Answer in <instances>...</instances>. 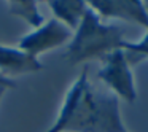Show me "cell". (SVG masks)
<instances>
[{"mask_svg":"<svg viewBox=\"0 0 148 132\" xmlns=\"http://www.w3.org/2000/svg\"><path fill=\"white\" fill-rule=\"evenodd\" d=\"M119 99L91 84L88 68L72 83L54 124L46 132H124Z\"/></svg>","mask_w":148,"mask_h":132,"instance_id":"6da1fadb","label":"cell"},{"mask_svg":"<svg viewBox=\"0 0 148 132\" xmlns=\"http://www.w3.org/2000/svg\"><path fill=\"white\" fill-rule=\"evenodd\" d=\"M123 29L116 24H103L99 14L88 5L80 26L69 42L65 57L77 65L91 59L102 61L107 54L123 45Z\"/></svg>","mask_w":148,"mask_h":132,"instance_id":"7a4b0ae2","label":"cell"},{"mask_svg":"<svg viewBox=\"0 0 148 132\" xmlns=\"http://www.w3.org/2000/svg\"><path fill=\"white\" fill-rule=\"evenodd\" d=\"M97 77L105 83L107 89L115 94L118 99L127 103H132L137 99L134 73L123 48L115 49L102 59V67Z\"/></svg>","mask_w":148,"mask_h":132,"instance_id":"3957f363","label":"cell"},{"mask_svg":"<svg viewBox=\"0 0 148 132\" xmlns=\"http://www.w3.org/2000/svg\"><path fill=\"white\" fill-rule=\"evenodd\" d=\"M72 37L73 32L65 27L61 21L53 18L49 21H45L34 32L24 35L18 43V48L32 57L38 59V56L43 53L56 49L62 45H69Z\"/></svg>","mask_w":148,"mask_h":132,"instance_id":"277c9868","label":"cell"},{"mask_svg":"<svg viewBox=\"0 0 148 132\" xmlns=\"http://www.w3.org/2000/svg\"><path fill=\"white\" fill-rule=\"evenodd\" d=\"M91 8L100 19H121L135 23L148 30V10L140 0H91Z\"/></svg>","mask_w":148,"mask_h":132,"instance_id":"5b68a950","label":"cell"},{"mask_svg":"<svg viewBox=\"0 0 148 132\" xmlns=\"http://www.w3.org/2000/svg\"><path fill=\"white\" fill-rule=\"evenodd\" d=\"M43 70V64L38 59L21 51L19 48L0 45V75L10 78V75L34 73Z\"/></svg>","mask_w":148,"mask_h":132,"instance_id":"8992f818","label":"cell"},{"mask_svg":"<svg viewBox=\"0 0 148 132\" xmlns=\"http://www.w3.org/2000/svg\"><path fill=\"white\" fill-rule=\"evenodd\" d=\"M48 7L54 13V18L73 32L80 26L88 8V2L83 0H49Z\"/></svg>","mask_w":148,"mask_h":132,"instance_id":"52a82bcc","label":"cell"},{"mask_svg":"<svg viewBox=\"0 0 148 132\" xmlns=\"http://www.w3.org/2000/svg\"><path fill=\"white\" fill-rule=\"evenodd\" d=\"M8 5H10L11 14L23 18L24 21H27L35 29L45 23L43 14L38 11L37 2H32V0H13V2H8Z\"/></svg>","mask_w":148,"mask_h":132,"instance_id":"ba28073f","label":"cell"},{"mask_svg":"<svg viewBox=\"0 0 148 132\" xmlns=\"http://www.w3.org/2000/svg\"><path fill=\"white\" fill-rule=\"evenodd\" d=\"M121 48L126 51V57L131 65L138 64L140 61H147L148 59V48H135L131 45V42H123Z\"/></svg>","mask_w":148,"mask_h":132,"instance_id":"9c48e42d","label":"cell"},{"mask_svg":"<svg viewBox=\"0 0 148 132\" xmlns=\"http://www.w3.org/2000/svg\"><path fill=\"white\" fill-rule=\"evenodd\" d=\"M0 88H16L13 78H7L3 75H0Z\"/></svg>","mask_w":148,"mask_h":132,"instance_id":"30bf717a","label":"cell"},{"mask_svg":"<svg viewBox=\"0 0 148 132\" xmlns=\"http://www.w3.org/2000/svg\"><path fill=\"white\" fill-rule=\"evenodd\" d=\"M2 89H3V88H0V92H2Z\"/></svg>","mask_w":148,"mask_h":132,"instance_id":"8fae6325","label":"cell"},{"mask_svg":"<svg viewBox=\"0 0 148 132\" xmlns=\"http://www.w3.org/2000/svg\"><path fill=\"white\" fill-rule=\"evenodd\" d=\"M124 132H129V131H127V129H126V131H124Z\"/></svg>","mask_w":148,"mask_h":132,"instance_id":"7c38bea8","label":"cell"}]
</instances>
